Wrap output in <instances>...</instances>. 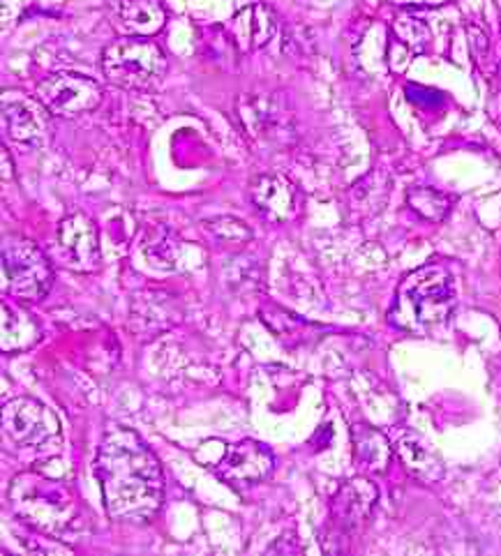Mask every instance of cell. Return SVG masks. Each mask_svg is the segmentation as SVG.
<instances>
[{
	"mask_svg": "<svg viewBox=\"0 0 501 556\" xmlns=\"http://www.w3.org/2000/svg\"><path fill=\"white\" fill-rule=\"evenodd\" d=\"M166 24V12L158 0H125L118 10V26L129 37L158 35Z\"/></svg>",
	"mask_w": 501,
	"mask_h": 556,
	"instance_id": "cell-18",
	"label": "cell"
},
{
	"mask_svg": "<svg viewBox=\"0 0 501 556\" xmlns=\"http://www.w3.org/2000/svg\"><path fill=\"white\" fill-rule=\"evenodd\" d=\"M59 250L63 262L74 270L90 273L98 270L102 264L98 229L84 213H74L61 222Z\"/></svg>",
	"mask_w": 501,
	"mask_h": 556,
	"instance_id": "cell-10",
	"label": "cell"
},
{
	"mask_svg": "<svg viewBox=\"0 0 501 556\" xmlns=\"http://www.w3.org/2000/svg\"><path fill=\"white\" fill-rule=\"evenodd\" d=\"M406 203H410V208L416 215L428 222H443L453 206L451 197L435 188H412L406 192Z\"/></svg>",
	"mask_w": 501,
	"mask_h": 556,
	"instance_id": "cell-22",
	"label": "cell"
},
{
	"mask_svg": "<svg viewBox=\"0 0 501 556\" xmlns=\"http://www.w3.org/2000/svg\"><path fill=\"white\" fill-rule=\"evenodd\" d=\"M137 321L139 326H135V332H139V338L141 336L153 338L158 330L162 332L166 328H172L176 321H180V317L172 295H164L160 291H148L135 301L133 324Z\"/></svg>",
	"mask_w": 501,
	"mask_h": 556,
	"instance_id": "cell-16",
	"label": "cell"
},
{
	"mask_svg": "<svg viewBox=\"0 0 501 556\" xmlns=\"http://www.w3.org/2000/svg\"><path fill=\"white\" fill-rule=\"evenodd\" d=\"M455 309V287L451 273L441 264H428L404 277L388 309L396 328L418 332L449 321Z\"/></svg>",
	"mask_w": 501,
	"mask_h": 556,
	"instance_id": "cell-2",
	"label": "cell"
},
{
	"mask_svg": "<svg viewBox=\"0 0 501 556\" xmlns=\"http://www.w3.org/2000/svg\"><path fill=\"white\" fill-rule=\"evenodd\" d=\"M236 42L231 33H227L222 26H211L203 30V53L213 59L215 63L231 61L236 55Z\"/></svg>",
	"mask_w": 501,
	"mask_h": 556,
	"instance_id": "cell-24",
	"label": "cell"
},
{
	"mask_svg": "<svg viewBox=\"0 0 501 556\" xmlns=\"http://www.w3.org/2000/svg\"><path fill=\"white\" fill-rule=\"evenodd\" d=\"M379 490L367 478H351L330 498V517L345 533L359 531L373 515Z\"/></svg>",
	"mask_w": 501,
	"mask_h": 556,
	"instance_id": "cell-11",
	"label": "cell"
},
{
	"mask_svg": "<svg viewBox=\"0 0 501 556\" xmlns=\"http://www.w3.org/2000/svg\"><path fill=\"white\" fill-rule=\"evenodd\" d=\"M3 432L16 448H61V422L47 404L35 397H14L3 406Z\"/></svg>",
	"mask_w": 501,
	"mask_h": 556,
	"instance_id": "cell-6",
	"label": "cell"
},
{
	"mask_svg": "<svg viewBox=\"0 0 501 556\" xmlns=\"http://www.w3.org/2000/svg\"><path fill=\"white\" fill-rule=\"evenodd\" d=\"M5 132L16 143L24 146H42L51 137L49 109L30 100H12L3 106Z\"/></svg>",
	"mask_w": 501,
	"mask_h": 556,
	"instance_id": "cell-13",
	"label": "cell"
},
{
	"mask_svg": "<svg viewBox=\"0 0 501 556\" xmlns=\"http://www.w3.org/2000/svg\"><path fill=\"white\" fill-rule=\"evenodd\" d=\"M256 211L273 222H289L301 213V192L283 174H262L250 182Z\"/></svg>",
	"mask_w": 501,
	"mask_h": 556,
	"instance_id": "cell-12",
	"label": "cell"
},
{
	"mask_svg": "<svg viewBox=\"0 0 501 556\" xmlns=\"http://www.w3.org/2000/svg\"><path fill=\"white\" fill-rule=\"evenodd\" d=\"M102 72L118 88L148 90L164 79L166 55L146 37H125L102 51Z\"/></svg>",
	"mask_w": 501,
	"mask_h": 556,
	"instance_id": "cell-4",
	"label": "cell"
},
{
	"mask_svg": "<svg viewBox=\"0 0 501 556\" xmlns=\"http://www.w3.org/2000/svg\"><path fill=\"white\" fill-rule=\"evenodd\" d=\"M227 448L229 446H225V443L222 441H203L201 446H199V451H195V457L201 462L203 467H217L220 462H222V457L227 455Z\"/></svg>",
	"mask_w": 501,
	"mask_h": 556,
	"instance_id": "cell-26",
	"label": "cell"
},
{
	"mask_svg": "<svg viewBox=\"0 0 501 556\" xmlns=\"http://www.w3.org/2000/svg\"><path fill=\"white\" fill-rule=\"evenodd\" d=\"M238 51H254L266 47L277 33V14L266 3H252L231 18L229 28Z\"/></svg>",
	"mask_w": 501,
	"mask_h": 556,
	"instance_id": "cell-14",
	"label": "cell"
},
{
	"mask_svg": "<svg viewBox=\"0 0 501 556\" xmlns=\"http://www.w3.org/2000/svg\"><path fill=\"white\" fill-rule=\"evenodd\" d=\"M467 35H469V47H472V55H474L476 65L480 70H486V63L490 61V55H492V47H490V40H488L486 30L480 28V26L469 24L467 26Z\"/></svg>",
	"mask_w": 501,
	"mask_h": 556,
	"instance_id": "cell-25",
	"label": "cell"
},
{
	"mask_svg": "<svg viewBox=\"0 0 501 556\" xmlns=\"http://www.w3.org/2000/svg\"><path fill=\"white\" fill-rule=\"evenodd\" d=\"M351 443H354L356 465L365 473L379 476V473L388 471L393 446L388 443V439L379 430L370 428V425H356V428L351 430Z\"/></svg>",
	"mask_w": 501,
	"mask_h": 556,
	"instance_id": "cell-17",
	"label": "cell"
},
{
	"mask_svg": "<svg viewBox=\"0 0 501 556\" xmlns=\"http://www.w3.org/2000/svg\"><path fill=\"white\" fill-rule=\"evenodd\" d=\"M12 510L33 529L59 533L77 517V496L63 480L37 471L18 473L10 485Z\"/></svg>",
	"mask_w": 501,
	"mask_h": 556,
	"instance_id": "cell-3",
	"label": "cell"
},
{
	"mask_svg": "<svg viewBox=\"0 0 501 556\" xmlns=\"http://www.w3.org/2000/svg\"><path fill=\"white\" fill-rule=\"evenodd\" d=\"M40 338V326H37L26 312L10 309L3 305V351H22Z\"/></svg>",
	"mask_w": 501,
	"mask_h": 556,
	"instance_id": "cell-21",
	"label": "cell"
},
{
	"mask_svg": "<svg viewBox=\"0 0 501 556\" xmlns=\"http://www.w3.org/2000/svg\"><path fill=\"white\" fill-rule=\"evenodd\" d=\"M203 233L209 236V240L213 245H217L220 250H227V252H234L238 254L240 250H246L250 243H252V229L246 225L243 219L238 217H215V219H206L201 225Z\"/></svg>",
	"mask_w": 501,
	"mask_h": 556,
	"instance_id": "cell-20",
	"label": "cell"
},
{
	"mask_svg": "<svg viewBox=\"0 0 501 556\" xmlns=\"http://www.w3.org/2000/svg\"><path fill=\"white\" fill-rule=\"evenodd\" d=\"M37 102L49 109V114L61 118H79L102 104V88L82 74L55 72L37 84Z\"/></svg>",
	"mask_w": 501,
	"mask_h": 556,
	"instance_id": "cell-8",
	"label": "cell"
},
{
	"mask_svg": "<svg viewBox=\"0 0 501 556\" xmlns=\"http://www.w3.org/2000/svg\"><path fill=\"white\" fill-rule=\"evenodd\" d=\"M180 250V238L170 227H151L141 238V252L148 258V264L162 270L176 268Z\"/></svg>",
	"mask_w": 501,
	"mask_h": 556,
	"instance_id": "cell-19",
	"label": "cell"
},
{
	"mask_svg": "<svg viewBox=\"0 0 501 556\" xmlns=\"http://www.w3.org/2000/svg\"><path fill=\"white\" fill-rule=\"evenodd\" d=\"M393 40L400 42L410 53H423L430 45V30L414 16H400L393 22Z\"/></svg>",
	"mask_w": 501,
	"mask_h": 556,
	"instance_id": "cell-23",
	"label": "cell"
},
{
	"mask_svg": "<svg viewBox=\"0 0 501 556\" xmlns=\"http://www.w3.org/2000/svg\"><path fill=\"white\" fill-rule=\"evenodd\" d=\"M238 116L254 141L287 148L296 141V116L283 96H246L238 100Z\"/></svg>",
	"mask_w": 501,
	"mask_h": 556,
	"instance_id": "cell-7",
	"label": "cell"
},
{
	"mask_svg": "<svg viewBox=\"0 0 501 556\" xmlns=\"http://www.w3.org/2000/svg\"><path fill=\"white\" fill-rule=\"evenodd\" d=\"M213 471L222 483L243 492L256 483H262L264 478L271 476L273 453L264 446V443L246 439L236 443V446L227 448V455L222 457V462Z\"/></svg>",
	"mask_w": 501,
	"mask_h": 556,
	"instance_id": "cell-9",
	"label": "cell"
},
{
	"mask_svg": "<svg viewBox=\"0 0 501 556\" xmlns=\"http://www.w3.org/2000/svg\"><path fill=\"white\" fill-rule=\"evenodd\" d=\"M104 508L116 522L141 525L162 508L164 473L153 451L129 428H111L96 457Z\"/></svg>",
	"mask_w": 501,
	"mask_h": 556,
	"instance_id": "cell-1",
	"label": "cell"
},
{
	"mask_svg": "<svg viewBox=\"0 0 501 556\" xmlns=\"http://www.w3.org/2000/svg\"><path fill=\"white\" fill-rule=\"evenodd\" d=\"M400 465L406 469L412 478H416L423 485H437L443 478L441 459L428 448L421 437L416 434H402L393 446Z\"/></svg>",
	"mask_w": 501,
	"mask_h": 556,
	"instance_id": "cell-15",
	"label": "cell"
},
{
	"mask_svg": "<svg viewBox=\"0 0 501 556\" xmlns=\"http://www.w3.org/2000/svg\"><path fill=\"white\" fill-rule=\"evenodd\" d=\"M53 285L49 258L33 240L8 236L3 243V291L18 301H42Z\"/></svg>",
	"mask_w": 501,
	"mask_h": 556,
	"instance_id": "cell-5",
	"label": "cell"
}]
</instances>
